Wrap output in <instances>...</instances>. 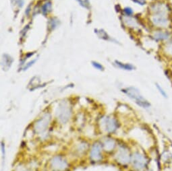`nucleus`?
I'll use <instances>...</instances> for the list:
<instances>
[{
    "label": "nucleus",
    "mask_w": 172,
    "mask_h": 171,
    "mask_svg": "<svg viewBox=\"0 0 172 171\" xmlns=\"http://www.w3.org/2000/svg\"><path fill=\"white\" fill-rule=\"evenodd\" d=\"M115 63H116V65L118 68H120V69H122L126 70V71H132V70H133L134 69V67L131 64L123 63L118 61H115Z\"/></svg>",
    "instance_id": "nucleus-13"
},
{
    "label": "nucleus",
    "mask_w": 172,
    "mask_h": 171,
    "mask_svg": "<svg viewBox=\"0 0 172 171\" xmlns=\"http://www.w3.org/2000/svg\"><path fill=\"white\" fill-rule=\"evenodd\" d=\"M15 1L18 3V5L19 6V7L23 6V3H24V0H15Z\"/></svg>",
    "instance_id": "nucleus-20"
},
{
    "label": "nucleus",
    "mask_w": 172,
    "mask_h": 171,
    "mask_svg": "<svg viewBox=\"0 0 172 171\" xmlns=\"http://www.w3.org/2000/svg\"><path fill=\"white\" fill-rule=\"evenodd\" d=\"M50 166L54 171H65L68 168V163L62 156H55L51 160Z\"/></svg>",
    "instance_id": "nucleus-8"
},
{
    "label": "nucleus",
    "mask_w": 172,
    "mask_h": 171,
    "mask_svg": "<svg viewBox=\"0 0 172 171\" xmlns=\"http://www.w3.org/2000/svg\"><path fill=\"white\" fill-rule=\"evenodd\" d=\"M51 8V3H46L45 4H44L43 8H42V11L43 13H47Z\"/></svg>",
    "instance_id": "nucleus-15"
},
{
    "label": "nucleus",
    "mask_w": 172,
    "mask_h": 171,
    "mask_svg": "<svg viewBox=\"0 0 172 171\" xmlns=\"http://www.w3.org/2000/svg\"><path fill=\"white\" fill-rule=\"evenodd\" d=\"M133 1L138 4H140V5H143L145 3V0H133Z\"/></svg>",
    "instance_id": "nucleus-21"
},
{
    "label": "nucleus",
    "mask_w": 172,
    "mask_h": 171,
    "mask_svg": "<svg viewBox=\"0 0 172 171\" xmlns=\"http://www.w3.org/2000/svg\"><path fill=\"white\" fill-rule=\"evenodd\" d=\"M102 148L99 143H95L92 145L90 152V158L92 161L99 162L102 159V154H101Z\"/></svg>",
    "instance_id": "nucleus-9"
},
{
    "label": "nucleus",
    "mask_w": 172,
    "mask_h": 171,
    "mask_svg": "<svg viewBox=\"0 0 172 171\" xmlns=\"http://www.w3.org/2000/svg\"><path fill=\"white\" fill-rule=\"evenodd\" d=\"M101 124V126L103 127V129L107 133L115 132L119 127L117 121L115 118L109 116L102 118Z\"/></svg>",
    "instance_id": "nucleus-7"
},
{
    "label": "nucleus",
    "mask_w": 172,
    "mask_h": 171,
    "mask_svg": "<svg viewBox=\"0 0 172 171\" xmlns=\"http://www.w3.org/2000/svg\"><path fill=\"white\" fill-rule=\"evenodd\" d=\"M124 12L127 16H131L133 14V11H132V9L130 8H126L124 9Z\"/></svg>",
    "instance_id": "nucleus-18"
},
{
    "label": "nucleus",
    "mask_w": 172,
    "mask_h": 171,
    "mask_svg": "<svg viewBox=\"0 0 172 171\" xmlns=\"http://www.w3.org/2000/svg\"><path fill=\"white\" fill-rule=\"evenodd\" d=\"M55 114L57 119L59 122L64 124L67 123L71 117V108L67 103L62 102L60 103L59 106L57 107Z\"/></svg>",
    "instance_id": "nucleus-5"
},
{
    "label": "nucleus",
    "mask_w": 172,
    "mask_h": 171,
    "mask_svg": "<svg viewBox=\"0 0 172 171\" xmlns=\"http://www.w3.org/2000/svg\"><path fill=\"white\" fill-rule=\"evenodd\" d=\"M122 92L126 94L130 98L134 100V103L140 107L148 109L151 107V104L148 100L140 94L139 90L134 87H128L123 89Z\"/></svg>",
    "instance_id": "nucleus-2"
},
{
    "label": "nucleus",
    "mask_w": 172,
    "mask_h": 171,
    "mask_svg": "<svg viewBox=\"0 0 172 171\" xmlns=\"http://www.w3.org/2000/svg\"><path fill=\"white\" fill-rule=\"evenodd\" d=\"M169 9L164 3H156L151 7L152 23L159 27H166L169 24L168 12Z\"/></svg>",
    "instance_id": "nucleus-1"
},
{
    "label": "nucleus",
    "mask_w": 172,
    "mask_h": 171,
    "mask_svg": "<svg viewBox=\"0 0 172 171\" xmlns=\"http://www.w3.org/2000/svg\"><path fill=\"white\" fill-rule=\"evenodd\" d=\"M130 164L134 170L143 171L148 168L149 160L143 153L139 151H135L132 153Z\"/></svg>",
    "instance_id": "nucleus-3"
},
{
    "label": "nucleus",
    "mask_w": 172,
    "mask_h": 171,
    "mask_svg": "<svg viewBox=\"0 0 172 171\" xmlns=\"http://www.w3.org/2000/svg\"><path fill=\"white\" fill-rule=\"evenodd\" d=\"M51 121V115L49 113H45L38 119L34 125V130L38 135H44L49 128Z\"/></svg>",
    "instance_id": "nucleus-6"
},
{
    "label": "nucleus",
    "mask_w": 172,
    "mask_h": 171,
    "mask_svg": "<svg viewBox=\"0 0 172 171\" xmlns=\"http://www.w3.org/2000/svg\"><path fill=\"white\" fill-rule=\"evenodd\" d=\"M153 37L158 41H164L169 38V33L164 31H157L154 33Z\"/></svg>",
    "instance_id": "nucleus-12"
},
{
    "label": "nucleus",
    "mask_w": 172,
    "mask_h": 171,
    "mask_svg": "<svg viewBox=\"0 0 172 171\" xmlns=\"http://www.w3.org/2000/svg\"><path fill=\"white\" fill-rule=\"evenodd\" d=\"M131 155L129 148L126 145L119 146L115 154V159L117 163L122 166H127L130 164Z\"/></svg>",
    "instance_id": "nucleus-4"
},
{
    "label": "nucleus",
    "mask_w": 172,
    "mask_h": 171,
    "mask_svg": "<svg viewBox=\"0 0 172 171\" xmlns=\"http://www.w3.org/2000/svg\"><path fill=\"white\" fill-rule=\"evenodd\" d=\"M1 148H2V158L3 160L4 158H5V146H4V144L3 143V142H2Z\"/></svg>",
    "instance_id": "nucleus-19"
},
{
    "label": "nucleus",
    "mask_w": 172,
    "mask_h": 171,
    "mask_svg": "<svg viewBox=\"0 0 172 171\" xmlns=\"http://www.w3.org/2000/svg\"><path fill=\"white\" fill-rule=\"evenodd\" d=\"M156 87H157V90H159V93L161 94V95L163 96V97L165 98H168V94H167V92L164 88H163V87L160 84H159L157 83Z\"/></svg>",
    "instance_id": "nucleus-14"
},
{
    "label": "nucleus",
    "mask_w": 172,
    "mask_h": 171,
    "mask_svg": "<svg viewBox=\"0 0 172 171\" xmlns=\"http://www.w3.org/2000/svg\"><path fill=\"white\" fill-rule=\"evenodd\" d=\"M13 59L11 57L7 54H4L2 59V67L3 70H8L10 68Z\"/></svg>",
    "instance_id": "nucleus-10"
},
{
    "label": "nucleus",
    "mask_w": 172,
    "mask_h": 171,
    "mask_svg": "<svg viewBox=\"0 0 172 171\" xmlns=\"http://www.w3.org/2000/svg\"><path fill=\"white\" fill-rule=\"evenodd\" d=\"M37 61V59H35L34 60H32L31 61H30V62H29L27 64H26V65H25V66L23 68V70H24V71H25V70L29 69L30 66H32V65L35 63V61Z\"/></svg>",
    "instance_id": "nucleus-17"
},
{
    "label": "nucleus",
    "mask_w": 172,
    "mask_h": 171,
    "mask_svg": "<svg viewBox=\"0 0 172 171\" xmlns=\"http://www.w3.org/2000/svg\"><path fill=\"white\" fill-rule=\"evenodd\" d=\"M143 171H154V170L153 169H151V168H147L146 169L143 170Z\"/></svg>",
    "instance_id": "nucleus-23"
},
{
    "label": "nucleus",
    "mask_w": 172,
    "mask_h": 171,
    "mask_svg": "<svg viewBox=\"0 0 172 171\" xmlns=\"http://www.w3.org/2000/svg\"><path fill=\"white\" fill-rule=\"evenodd\" d=\"M167 49H168L169 53L172 55V43L169 44V45H168V47H167Z\"/></svg>",
    "instance_id": "nucleus-22"
},
{
    "label": "nucleus",
    "mask_w": 172,
    "mask_h": 171,
    "mask_svg": "<svg viewBox=\"0 0 172 171\" xmlns=\"http://www.w3.org/2000/svg\"><path fill=\"white\" fill-rule=\"evenodd\" d=\"M92 65H93L94 68H96V69H97L99 70H103L104 69V68L103 67V65L97 63V62H95V61H92Z\"/></svg>",
    "instance_id": "nucleus-16"
},
{
    "label": "nucleus",
    "mask_w": 172,
    "mask_h": 171,
    "mask_svg": "<svg viewBox=\"0 0 172 171\" xmlns=\"http://www.w3.org/2000/svg\"><path fill=\"white\" fill-rule=\"evenodd\" d=\"M116 142L115 140L111 138H107L103 142V148L106 152H111L114 150L116 148Z\"/></svg>",
    "instance_id": "nucleus-11"
}]
</instances>
